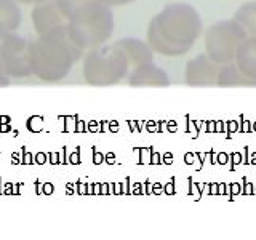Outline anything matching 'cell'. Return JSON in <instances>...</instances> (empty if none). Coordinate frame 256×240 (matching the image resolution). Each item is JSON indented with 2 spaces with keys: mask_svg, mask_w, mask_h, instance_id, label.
Listing matches in <instances>:
<instances>
[{
  "mask_svg": "<svg viewBox=\"0 0 256 240\" xmlns=\"http://www.w3.org/2000/svg\"><path fill=\"white\" fill-rule=\"evenodd\" d=\"M232 20L237 21L244 28L246 36L256 37V0L240 5Z\"/></svg>",
  "mask_w": 256,
  "mask_h": 240,
  "instance_id": "5bb4252c",
  "label": "cell"
},
{
  "mask_svg": "<svg viewBox=\"0 0 256 240\" xmlns=\"http://www.w3.org/2000/svg\"><path fill=\"white\" fill-rule=\"evenodd\" d=\"M128 69L130 64L114 44L88 48L84 54V78L92 86L116 85L128 76Z\"/></svg>",
  "mask_w": 256,
  "mask_h": 240,
  "instance_id": "277c9868",
  "label": "cell"
},
{
  "mask_svg": "<svg viewBox=\"0 0 256 240\" xmlns=\"http://www.w3.org/2000/svg\"><path fill=\"white\" fill-rule=\"evenodd\" d=\"M22 22L21 6L16 0H0V34L16 32Z\"/></svg>",
  "mask_w": 256,
  "mask_h": 240,
  "instance_id": "7c38bea8",
  "label": "cell"
},
{
  "mask_svg": "<svg viewBox=\"0 0 256 240\" xmlns=\"http://www.w3.org/2000/svg\"><path fill=\"white\" fill-rule=\"evenodd\" d=\"M114 45L124 53V56L126 58L128 64H130L132 68L140 66V64H144V62L154 61V52H152V48L149 46L148 42H144L141 38L124 37V38L116 40Z\"/></svg>",
  "mask_w": 256,
  "mask_h": 240,
  "instance_id": "30bf717a",
  "label": "cell"
},
{
  "mask_svg": "<svg viewBox=\"0 0 256 240\" xmlns=\"http://www.w3.org/2000/svg\"><path fill=\"white\" fill-rule=\"evenodd\" d=\"M218 86H256V80L246 77L236 61H230L220 66Z\"/></svg>",
  "mask_w": 256,
  "mask_h": 240,
  "instance_id": "4fadbf2b",
  "label": "cell"
},
{
  "mask_svg": "<svg viewBox=\"0 0 256 240\" xmlns=\"http://www.w3.org/2000/svg\"><path fill=\"white\" fill-rule=\"evenodd\" d=\"M128 84L132 86H168L170 78L162 68L150 61L134 66L132 72H128Z\"/></svg>",
  "mask_w": 256,
  "mask_h": 240,
  "instance_id": "9c48e42d",
  "label": "cell"
},
{
  "mask_svg": "<svg viewBox=\"0 0 256 240\" xmlns=\"http://www.w3.org/2000/svg\"><path fill=\"white\" fill-rule=\"evenodd\" d=\"M236 62L246 77L256 80V37H245L237 50Z\"/></svg>",
  "mask_w": 256,
  "mask_h": 240,
  "instance_id": "8fae6325",
  "label": "cell"
},
{
  "mask_svg": "<svg viewBox=\"0 0 256 240\" xmlns=\"http://www.w3.org/2000/svg\"><path fill=\"white\" fill-rule=\"evenodd\" d=\"M82 54L84 50L72 40L66 24H62L30 42L32 76L44 82H60L68 77Z\"/></svg>",
  "mask_w": 256,
  "mask_h": 240,
  "instance_id": "7a4b0ae2",
  "label": "cell"
},
{
  "mask_svg": "<svg viewBox=\"0 0 256 240\" xmlns=\"http://www.w3.org/2000/svg\"><path fill=\"white\" fill-rule=\"evenodd\" d=\"M66 28L72 40L82 50H88L108 44V40L114 34L116 20L112 8L102 4L101 0H96L70 16Z\"/></svg>",
  "mask_w": 256,
  "mask_h": 240,
  "instance_id": "3957f363",
  "label": "cell"
},
{
  "mask_svg": "<svg viewBox=\"0 0 256 240\" xmlns=\"http://www.w3.org/2000/svg\"><path fill=\"white\" fill-rule=\"evenodd\" d=\"M101 2L106 4L110 8H114V6H124V5H128V4H133L134 0H101Z\"/></svg>",
  "mask_w": 256,
  "mask_h": 240,
  "instance_id": "2e32d148",
  "label": "cell"
},
{
  "mask_svg": "<svg viewBox=\"0 0 256 240\" xmlns=\"http://www.w3.org/2000/svg\"><path fill=\"white\" fill-rule=\"evenodd\" d=\"M0 72L13 80L32 76L30 40L16 32L0 34Z\"/></svg>",
  "mask_w": 256,
  "mask_h": 240,
  "instance_id": "8992f818",
  "label": "cell"
},
{
  "mask_svg": "<svg viewBox=\"0 0 256 240\" xmlns=\"http://www.w3.org/2000/svg\"><path fill=\"white\" fill-rule=\"evenodd\" d=\"M245 37L246 32L237 21H216L205 30V53L220 66L236 61L237 50Z\"/></svg>",
  "mask_w": 256,
  "mask_h": 240,
  "instance_id": "5b68a950",
  "label": "cell"
},
{
  "mask_svg": "<svg viewBox=\"0 0 256 240\" xmlns=\"http://www.w3.org/2000/svg\"><path fill=\"white\" fill-rule=\"evenodd\" d=\"M220 64H216L206 53L188 61L184 78L189 86H214L218 85Z\"/></svg>",
  "mask_w": 256,
  "mask_h": 240,
  "instance_id": "52a82bcc",
  "label": "cell"
},
{
  "mask_svg": "<svg viewBox=\"0 0 256 240\" xmlns=\"http://www.w3.org/2000/svg\"><path fill=\"white\" fill-rule=\"evenodd\" d=\"M96 2V0H56L61 13L64 14V18L69 20L70 16H74L78 10H82L84 6L90 5Z\"/></svg>",
  "mask_w": 256,
  "mask_h": 240,
  "instance_id": "9a60e30c",
  "label": "cell"
},
{
  "mask_svg": "<svg viewBox=\"0 0 256 240\" xmlns=\"http://www.w3.org/2000/svg\"><path fill=\"white\" fill-rule=\"evenodd\" d=\"M204 24L197 10L189 4H168L148 26V40L152 52L164 56L186 54L202 36Z\"/></svg>",
  "mask_w": 256,
  "mask_h": 240,
  "instance_id": "6da1fadb",
  "label": "cell"
},
{
  "mask_svg": "<svg viewBox=\"0 0 256 240\" xmlns=\"http://www.w3.org/2000/svg\"><path fill=\"white\" fill-rule=\"evenodd\" d=\"M20 5H36V4H40L44 2V0H16Z\"/></svg>",
  "mask_w": 256,
  "mask_h": 240,
  "instance_id": "e0dca14e",
  "label": "cell"
},
{
  "mask_svg": "<svg viewBox=\"0 0 256 240\" xmlns=\"http://www.w3.org/2000/svg\"><path fill=\"white\" fill-rule=\"evenodd\" d=\"M32 6L34 8H32L30 20L37 36H42L45 32L68 22V20L64 18V14L60 10L58 4H56V0H44V2L36 4Z\"/></svg>",
  "mask_w": 256,
  "mask_h": 240,
  "instance_id": "ba28073f",
  "label": "cell"
}]
</instances>
